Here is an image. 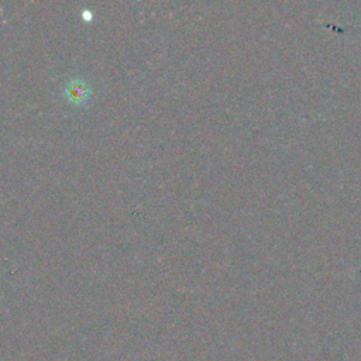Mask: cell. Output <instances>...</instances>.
Here are the masks:
<instances>
[{"instance_id":"cell-1","label":"cell","mask_w":361,"mask_h":361,"mask_svg":"<svg viewBox=\"0 0 361 361\" xmlns=\"http://www.w3.org/2000/svg\"><path fill=\"white\" fill-rule=\"evenodd\" d=\"M62 96L71 104L82 106L92 96V86L86 79L79 78V76H73L69 80H66V83L63 85Z\"/></svg>"}]
</instances>
